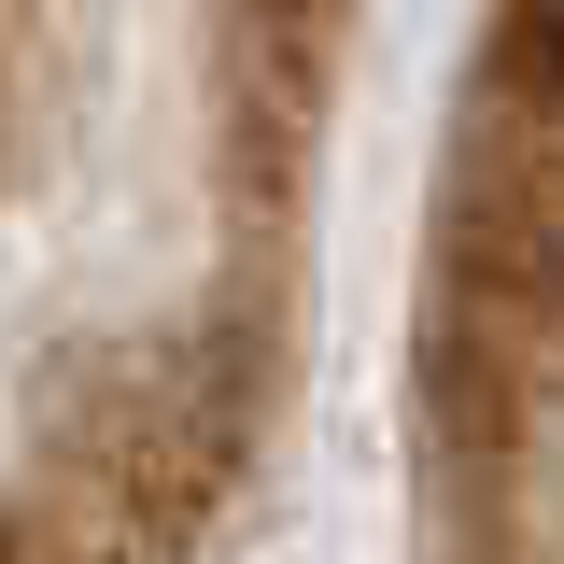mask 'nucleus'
Here are the masks:
<instances>
[{"instance_id":"obj_1","label":"nucleus","mask_w":564,"mask_h":564,"mask_svg":"<svg viewBox=\"0 0 564 564\" xmlns=\"http://www.w3.org/2000/svg\"><path fill=\"white\" fill-rule=\"evenodd\" d=\"M240 437H254V339L240 325H170V339L85 352L57 395L43 536L70 564H141L170 536H198V508L240 480Z\"/></svg>"},{"instance_id":"obj_2","label":"nucleus","mask_w":564,"mask_h":564,"mask_svg":"<svg viewBox=\"0 0 564 564\" xmlns=\"http://www.w3.org/2000/svg\"><path fill=\"white\" fill-rule=\"evenodd\" d=\"M551 70H564V43H551Z\"/></svg>"}]
</instances>
